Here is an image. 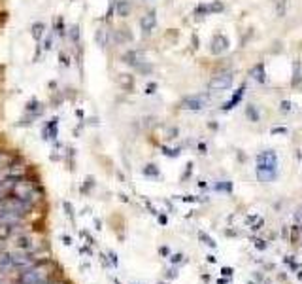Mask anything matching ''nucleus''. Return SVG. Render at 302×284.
Instances as JSON below:
<instances>
[{
  "label": "nucleus",
  "instance_id": "1",
  "mask_svg": "<svg viewBox=\"0 0 302 284\" xmlns=\"http://www.w3.org/2000/svg\"><path fill=\"white\" fill-rule=\"evenodd\" d=\"M257 171H274L278 173V154L274 150H265L257 156Z\"/></svg>",
  "mask_w": 302,
  "mask_h": 284
},
{
  "label": "nucleus",
  "instance_id": "2",
  "mask_svg": "<svg viewBox=\"0 0 302 284\" xmlns=\"http://www.w3.org/2000/svg\"><path fill=\"white\" fill-rule=\"evenodd\" d=\"M234 82V74L232 72H221V74H215L210 84H208V89L210 91H225L229 89Z\"/></svg>",
  "mask_w": 302,
  "mask_h": 284
},
{
  "label": "nucleus",
  "instance_id": "3",
  "mask_svg": "<svg viewBox=\"0 0 302 284\" xmlns=\"http://www.w3.org/2000/svg\"><path fill=\"white\" fill-rule=\"evenodd\" d=\"M208 95H189V97H185L181 103H179V108H183V110H191V112H198V110H202V108L208 105Z\"/></svg>",
  "mask_w": 302,
  "mask_h": 284
},
{
  "label": "nucleus",
  "instance_id": "4",
  "mask_svg": "<svg viewBox=\"0 0 302 284\" xmlns=\"http://www.w3.org/2000/svg\"><path fill=\"white\" fill-rule=\"evenodd\" d=\"M48 277V271L44 266H34L23 275V284H44Z\"/></svg>",
  "mask_w": 302,
  "mask_h": 284
},
{
  "label": "nucleus",
  "instance_id": "5",
  "mask_svg": "<svg viewBox=\"0 0 302 284\" xmlns=\"http://www.w3.org/2000/svg\"><path fill=\"white\" fill-rule=\"evenodd\" d=\"M229 46H231V42H229V38L225 35H215L212 38V42H210V52L213 55H221L225 53L227 50H229Z\"/></svg>",
  "mask_w": 302,
  "mask_h": 284
},
{
  "label": "nucleus",
  "instance_id": "6",
  "mask_svg": "<svg viewBox=\"0 0 302 284\" xmlns=\"http://www.w3.org/2000/svg\"><path fill=\"white\" fill-rule=\"evenodd\" d=\"M155 25H157V14L155 12H147V14H143L142 18H140V29H142L143 33L153 31Z\"/></svg>",
  "mask_w": 302,
  "mask_h": 284
},
{
  "label": "nucleus",
  "instance_id": "7",
  "mask_svg": "<svg viewBox=\"0 0 302 284\" xmlns=\"http://www.w3.org/2000/svg\"><path fill=\"white\" fill-rule=\"evenodd\" d=\"M244 93H246V86H240V89H238V91H236V93L232 95L231 99H229V101H227V103L223 105V112H229V110H232V108L236 106V105H238V103L242 101Z\"/></svg>",
  "mask_w": 302,
  "mask_h": 284
},
{
  "label": "nucleus",
  "instance_id": "8",
  "mask_svg": "<svg viewBox=\"0 0 302 284\" xmlns=\"http://www.w3.org/2000/svg\"><path fill=\"white\" fill-rule=\"evenodd\" d=\"M123 61L127 65H132V67H138L140 63H143L145 59H143V53L142 52H138V50H132V52H128V53L123 55Z\"/></svg>",
  "mask_w": 302,
  "mask_h": 284
},
{
  "label": "nucleus",
  "instance_id": "9",
  "mask_svg": "<svg viewBox=\"0 0 302 284\" xmlns=\"http://www.w3.org/2000/svg\"><path fill=\"white\" fill-rule=\"evenodd\" d=\"M32 264L31 260V254L29 252H17V254H12V266H19V267H27Z\"/></svg>",
  "mask_w": 302,
  "mask_h": 284
},
{
  "label": "nucleus",
  "instance_id": "10",
  "mask_svg": "<svg viewBox=\"0 0 302 284\" xmlns=\"http://www.w3.org/2000/svg\"><path fill=\"white\" fill-rule=\"evenodd\" d=\"M249 76L257 82V84H265L267 82V71H265V65L263 63H259V65H255L251 72H249Z\"/></svg>",
  "mask_w": 302,
  "mask_h": 284
},
{
  "label": "nucleus",
  "instance_id": "11",
  "mask_svg": "<svg viewBox=\"0 0 302 284\" xmlns=\"http://www.w3.org/2000/svg\"><path fill=\"white\" fill-rule=\"evenodd\" d=\"M57 125H59V120L53 118L51 122H48V124L44 125V129H42V135H44V139H55L57 137Z\"/></svg>",
  "mask_w": 302,
  "mask_h": 284
},
{
  "label": "nucleus",
  "instance_id": "12",
  "mask_svg": "<svg viewBox=\"0 0 302 284\" xmlns=\"http://www.w3.org/2000/svg\"><path fill=\"white\" fill-rule=\"evenodd\" d=\"M115 12H117L119 18H127V16L130 14V4H128L127 0H119V2L115 4Z\"/></svg>",
  "mask_w": 302,
  "mask_h": 284
},
{
  "label": "nucleus",
  "instance_id": "13",
  "mask_svg": "<svg viewBox=\"0 0 302 284\" xmlns=\"http://www.w3.org/2000/svg\"><path fill=\"white\" fill-rule=\"evenodd\" d=\"M132 33L128 31V29H119L117 31V35H115V42H119V44H123V42H132Z\"/></svg>",
  "mask_w": 302,
  "mask_h": 284
},
{
  "label": "nucleus",
  "instance_id": "14",
  "mask_svg": "<svg viewBox=\"0 0 302 284\" xmlns=\"http://www.w3.org/2000/svg\"><path fill=\"white\" fill-rule=\"evenodd\" d=\"M44 31H46V25H44V23H40V21H36L34 25L31 27V35H32L34 40H40V38L44 36Z\"/></svg>",
  "mask_w": 302,
  "mask_h": 284
},
{
  "label": "nucleus",
  "instance_id": "15",
  "mask_svg": "<svg viewBox=\"0 0 302 284\" xmlns=\"http://www.w3.org/2000/svg\"><path fill=\"white\" fill-rule=\"evenodd\" d=\"M276 177H278V173H274V171H257V178L265 184H270Z\"/></svg>",
  "mask_w": 302,
  "mask_h": 284
},
{
  "label": "nucleus",
  "instance_id": "16",
  "mask_svg": "<svg viewBox=\"0 0 302 284\" xmlns=\"http://www.w3.org/2000/svg\"><path fill=\"white\" fill-rule=\"evenodd\" d=\"M295 67V72H293V80H291V86H299L302 80V74H301V61H295L293 63Z\"/></svg>",
  "mask_w": 302,
  "mask_h": 284
},
{
  "label": "nucleus",
  "instance_id": "17",
  "mask_svg": "<svg viewBox=\"0 0 302 284\" xmlns=\"http://www.w3.org/2000/svg\"><path fill=\"white\" fill-rule=\"evenodd\" d=\"M285 14H287V0H276V16L285 18Z\"/></svg>",
  "mask_w": 302,
  "mask_h": 284
},
{
  "label": "nucleus",
  "instance_id": "18",
  "mask_svg": "<svg viewBox=\"0 0 302 284\" xmlns=\"http://www.w3.org/2000/svg\"><path fill=\"white\" fill-rule=\"evenodd\" d=\"M119 84H121L123 88L128 89V91L134 88V80H132V76H130V74H121V78H119Z\"/></svg>",
  "mask_w": 302,
  "mask_h": 284
},
{
  "label": "nucleus",
  "instance_id": "19",
  "mask_svg": "<svg viewBox=\"0 0 302 284\" xmlns=\"http://www.w3.org/2000/svg\"><path fill=\"white\" fill-rule=\"evenodd\" d=\"M246 116L249 118V122H259V112H257V108L253 106V105H248L246 106Z\"/></svg>",
  "mask_w": 302,
  "mask_h": 284
},
{
  "label": "nucleus",
  "instance_id": "20",
  "mask_svg": "<svg viewBox=\"0 0 302 284\" xmlns=\"http://www.w3.org/2000/svg\"><path fill=\"white\" fill-rule=\"evenodd\" d=\"M208 6H210V14H221L225 10V4L221 0H215V2L208 4Z\"/></svg>",
  "mask_w": 302,
  "mask_h": 284
},
{
  "label": "nucleus",
  "instance_id": "21",
  "mask_svg": "<svg viewBox=\"0 0 302 284\" xmlns=\"http://www.w3.org/2000/svg\"><path fill=\"white\" fill-rule=\"evenodd\" d=\"M210 14V6L208 4H198L195 10V16H198V18H204V16H208Z\"/></svg>",
  "mask_w": 302,
  "mask_h": 284
},
{
  "label": "nucleus",
  "instance_id": "22",
  "mask_svg": "<svg viewBox=\"0 0 302 284\" xmlns=\"http://www.w3.org/2000/svg\"><path fill=\"white\" fill-rule=\"evenodd\" d=\"M106 31L104 29H100L98 33H96V42H98V46L100 48H106Z\"/></svg>",
  "mask_w": 302,
  "mask_h": 284
},
{
  "label": "nucleus",
  "instance_id": "23",
  "mask_svg": "<svg viewBox=\"0 0 302 284\" xmlns=\"http://www.w3.org/2000/svg\"><path fill=\"white\" fill-rule=\"evenodd\" d=\"M143 175H147V177H157V175H159V169H157L155 165H147V167L143 169Z\"/></svg>",
  "mask_w": 302,
  "mask_h": 284
},
{
  "label": "nucleus",
  "instance_id": "24",
  "mask_svg": "<svg viewBox=\"0 0 302 284\" xmlns=\"http://www.w3.org/2000/svg\"><path fill=\"white\" fill-rule=\"evenodd\" d=\"M79 35H81V33H79V27L74 25V27L70 29V38L74 40V42H78V40H79Z\"/></svg>",
  "mask_w": 302,
  "mask_h": 284
},
{
  "label": "nucleus",
  "instance_id": "25",
  "mask_svg": "<svg viewBox=\"0 0 302 284\" xmlns=\"http://www.w3.org/2000/svg\"><path fill=\"white\" fill-rule=\"evenodd\" d=\"M293 106H295V105H293L291 101H282V105H280L282 112H291V110H293Z\"/></svg>",
  "mask_w": 302,
  "mask_h": 284
},
{
  "label": "nucleus",
  "instance_id": "26",
  "mask_svg": "<svg viewBox=\"0 0 302 284\" xmlns=\"http://www.w3.org/2000/svg\"><path fill=\"white\" fill-rule=\"evenodd\" d=\"M57 35H64V21H63V18L57 19Z\"/></svg>",
  "mask_w": 302,
  "mask_h": 284
},
{
  "label": "nucleus",
  "instance_id": "27",
  "mask_svg": "<svg viewBox=\"0 0 302 284\" xmlns=\"http://www.w3.org/2000/svg\"><path fill=\"white\" fill-rule=\"evenodd\" d=\"M136 69H138L140 72H143V74H149V72H151V67H149V65H147L145 61H143V63H140V65H138Z\"/></svg>",
  "mask_w": 302,
  "mask_h": 284
},
{
  "label": "nucleus",
  "instance_id": "28",
  "mask_svg": "<svg viewBox=\"0 0 302 284\" xmlns=\"http://www.w3.org/2000/svg\"><path fill=\"white\" fill-rule=\"evenodd\" d=\"M59 63H61L63 67H68V65H70V61H68V55L59 53Z\"/></svg>",
  "mask_w": 302,
  "mask_h": 284
},
{
  "label": "nucleus",
  "instance_id": "29",
  "mask_svg": "<svg viewBox=\"0 0 302 284\" xmlns=\"http://www.w3.org/2000/svg\"><path fill=\"white\" fill-rule=\"evenodd\" d=\"M155 91H157V84H155V82L147 84V88H145V93H147V95H153Z\"/></svg>",
  "mask_w": 302,
  "mask_h": 284
},
{
  "label": "nucleus",
  "instance_id": "30",
  "mask_svg": "<svg viewBox=\"0 0 302 284\" xmlns=\"http://www.w3.org/2000/svg\"><path fill=\"white\" fill-rule=\"evenodd\" d=\"M198 237H200V239H204L208 247H215V243H213V241L210 239V237H208V235H206V233H198Z\"/></svg>",
  "mask_w": 302,
  "mask_h": 284
},
{
  "label": "nucleus",
  "instance_id": "31",
  "mask_svg": "<svg viewBox=\"0 0 302 284\" xmlns=\"http://www.w3.org/2000/svg\"><path fill=\"white\" fill-rule=\"evenodd\" d=\"M285 133H287L285 127H274V129H272V135H285Z\"/></svg>",
  "mask_w": 302,
  "mask_h": 284
},
{
  "label": "nucleus",
  "instance_id": "32",
  "mask_svg": "<svg viewBox=\"0 0 302 284\" xmlns=\"http://www.w3.org/2000/svg\"><path fill=\"white\" fill-rule=\"evenodd\" d=\"M51 44H53V42H51V36H48V38L44 40V50H46V52L51 50Z\"/></svg>",
  "mask_w": 302,
  "mask_h": 284
},
{
  "label": "nucleus",
  "instance_id": "33",
  "mask_svg": "<svg viewBox=\"0 0 302 284\" xmlns=\"http://www.w3.org/2000/svg\"><path fill=\"white\" fill-rule=\"evenodd\" d=\"M181 260H183V256H181V254H176V256L172 258V262H174V264H178V262H181Z\"/></svg>",
  "mask_w": 302,
  "mask_h": 284
},
{
  "label": "nucleus",
  "instance_id": "34",
  "mask_svg": "<svg viewBox=\"0 0 302 284\" xmlns=\"http://www.w3.org/2000/svg\"><path fill=\"white\" fill-rule=\"evenodd\" d=\"M191 40H193V48L196 50V48H198V36L193 35V38H191Z\"/></svg>",
  "mask_w": 302,
  "mask_h": 284
},
{
  "label": "nucleus",
  "instance_id": "35",
  "mask_svg": "<svg viewBox=\"0 0 302 284\" xmlns=\"http://www.w3.org/2000/svg\"><path fill=\"white\" fill-rule=\"evenodd\" d=\"M198 150H200V154H206V146H204V144H200Z\"/></svg>",
  "mask_w": 302,
  "mask_h": 284
},
{
  "label": "nucleus",
  "instance_id": "36",
  "mask_svg": "<svg viewBox=\"0 0 302 284\" xmlns=\"http://www.w3.org/2000/svg\"><path fill=\"white\" fill-rule=\"evenodd\" d=\"M223 275H227V277L232 275V269H223Z\"/></svg>",
  "mask_w": 302,
  "mask_h": 284
}]
</instances>
